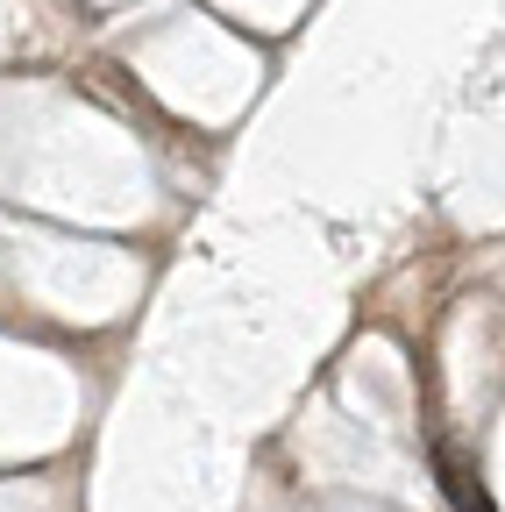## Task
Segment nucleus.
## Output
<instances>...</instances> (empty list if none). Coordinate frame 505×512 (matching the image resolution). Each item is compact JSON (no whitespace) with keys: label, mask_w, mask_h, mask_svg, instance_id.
I'll return each mask as SVG.
<instances>
[]
</instances>
